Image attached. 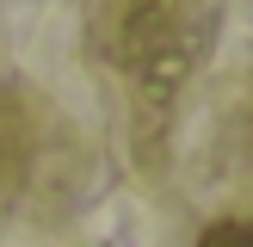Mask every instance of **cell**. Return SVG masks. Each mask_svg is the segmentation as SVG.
<instances>
[{
	"mask_svg": "<svg viewBox=\"0 0 253 247\" xmlns=\"http://www.w3.org/2000/svg\"><path fill=\"white\" fill-rule=\"evenodd\" d=\"M198 247H253V222H216V229H204Z\"/></svg>",
	"mask_w": 253,
	"mask_h": 247,
	"instance_id": "cell-1",
	"label": "cell"
}]
</instances>
